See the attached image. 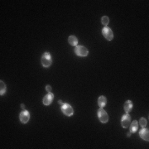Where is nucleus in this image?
<instances>
[{"mask_svg": "<svg viewBox=\"0 0 149 149\" xmlns=\"http://www.w3.org/2000/svg\"><path fill=\"white\" fill-rule=\"evenodd\" d=\"M129 126H130V132H131V133H135V132L138 130V123L137 121L134 120L133 123H131V124H130Z\"/></svg>", "mask_w": 149, "mask_h": 149, "instance_id": "f8f14e48", "label": "nucleus"}, {"mask_svg": "<svg viewBox=\"0 0 149 149\" xmlns=\"http://www.w3.org/2000/svg\"><path fill=\"white\" fill-rule=\"evenodd\" d=\"M98 117H99V119L101 123H107L109 121V116L107 113H106L104 110L100 108L99 110H98Z\"/></svg>", "mask_w": 149, "mask_h": 149, "instance_id": "f03ea898", "label": "nucleus"}, {"mask_svg": "<svg viewBox=\"0 0 149 149\" xmlns=\"http://www.w3.org/2000/svg\"><path fill=\"white\" fill-rule=\"evenodd\" d=\"M61 110L63 113L66 116H71L72 114L74 113V110L72 109V107L68 104H63L62 107H61Z\"/></svg>", "mask_w": 149, "mask_h": 149, "instance_id": "20e7f679", "label": "nucleus"}, {"mask_svg": "<svg viewBox=\"0 0 149 149\" xmlns=\"http://www.w3.org/2000/svg\"><path fill=\"white\" fill-rule=\"evenodd\" d=\"M21 107H22V109H25V105H24V104H21Z\"/></svg>", "mask_w": 149, "mask_h": 149, "instance_id": "6ab92c4d", "label": "nucleus"}, {"mask_svg": "<svg viewBox=\"0 0 149 149\" xmlns=\"http://www.w3.org/2000/svg\"><path fill=\"white\" fill-rule=\"evenodd\" d=\"M0 86H1V91H0V95H3L4 93H5L6 91V86H5V84H4L2 80L0 81Z\"/></svg>", "mask_w": 149, "mask_h": 149, "instance_id": "4468645a", "label": "nucleus"}, {"mask_svg": "<svg viewBox=\"0 0 149 149\" xmlns=\"http://www.w3.org/2000/svg\"><path fill=\"white\" fill-rule=\"evenodd\" d=\"M102 33H103L104 37L108 41H111V40H113V34L112 30L110 29L109 27H104L103 30H102Z\"/></svg>", "mask_w": 149, "mask_h": 149, "instance_id": "39448f33", "label": "nucleus"}, {"mask_svg": "<svg viewBox=\"0 0 149 149\" xmlns=\"http://www.w3.org/2000/svg\"><path fill=\"white\" fill-rule=\"evenodd\" d=\"M131 123V117L129 116V113L124 114L122 117V120H121V124L123 127H129Z\"/></svg>", "mask_w": 149, "mask_h": 149, "instance_id": "423d86ee", "label": "nucleus"}, {"mask_svg": "<svg viewBox=\"0 0 149 149\" xmlns=\"http://www.w3.org/2000/svg\"><path fill=\"white\" fill-rule=\"evenodd\" d=\"M41 64L44 67H49L52 64V57L49 52H45L41 56Z\"/></svg>", "mask_w": 149, "mask_h": 149, "instance_id": "f257e3e1", "label": "nucleus"}, {"mask_svg": "<svg viewBox=\"0 0 149 149\" xmlns=\"http://www.w3.org/2000/svg\"><path fill=\"white\" fill-rule=\"evenodd\" d=\"M149 131L148 129H145V127H143V129L140 131V133H139V135H140V137H141L143 139H144L145 141H149Z\"/></svg>", "mask_w": 149, "mask_h": 149, "instance_id": "1a4fd4ad", "label": "nucleus"}, {"mask_svg": "<svg viewBox=\"0 0 149 149\" xmlns=\"http://www.w3.org/2000/svg\"><path fill=\"white\" fill-rule=\"evenodd\" d=\"M101 22H102V24L104 25V26H106V25H108V23H109V19L108 17L104 16L103 18H101Z\"/></svg>", "mask_w": 149, "mask_h": 149, "instance_id": "dca6fc26", "label": "nucleus"}, {"mask_svg": "<svg viewBox=\"0 0 149 149\" xmlns=\"http://www.w3.org/2000/svg\"><path fill=\"white\" fill-rule=\"evenodd\" d=\"M132 109H133V103H132V101L127 100L124 104V110H125L126 113H129L132 110Z\"/></svg>", "mask_w": 149, "mask_h": 149, "instance_id": "9d476101", "label": "nucleus"}, {"mask_svg": "<svg viewBox=\"0 0 149 149\" xmlns=\"http://www.w3.org/2000/svg\"><path fill=\"white\" fill-rule=\"evenodd\" d=\"M106 103H107V99L104 96H100L98 100V104L100 108H103L104 106H105Z\"/></svg>", "mask_w": 149, "mask_h": 149, "instance_id": "9b49d317", "label": "nucleus"}, {"mask_svg": "<svg viewBox=\"0 0 149 149\" xmlns=\"http://www.w3.org/2000/svg\"><path fill=\"white\" fill-rule=\"evenodd\" d=\"M54 99V95L52 93L49 92L47 95H46L44 98H43V104L45 105H49L52 104V102Z\"/></svg>", "mask_w": 149, "mask_h": 149, "instance_id": "6e6552de", "label": "nucleus"}, {"mask_svg": "<svg viewBox=\"0 0 149 149\" xmlns=\"http://www.w3.org/2000/svg\"><path fill=\"white\" fill-rule=\"evenodd\" d=\"M58 103H59L60 104H63V103H62V101H61V100H59V101H58Z\"/></svg>", "mask_w": 149, "mask_h": 149, "instance_id": "aec40b11", "label": "nucleus"}, {"mask_svg": "<svg viewBox=\"0 0 149 149\" xmlns=\"http://www.w3.org/2000/svg\"><path fill=\"white\" fill-rule=\"evenodd\" d=\"M131 133H131V132H129V133H127V137H130V135H131Z\"/></svg>", "mask_w": 149, "mask_h": 149, "instance_id": "a211bd4d", "label": "nucleus"}, {"mask_svg": "<svg viewBox=\"0 0 149 149\" xmlns=\"http://www.w3.org/2000/svg\"><path fill=\"white\" fill-rule=\"evenodd\" d=\"M75 52L76 55H78L79 56H86L89 52L88 50L83 46H78L75 48Z\"/></svg>", "mask_w": 149, "mask_h": 149, "instance_id": "7ed1b4c3", "label": "nucleus"}, {"mask_svg": "<svg viewBox=\"0 0 149 149\" xmlns=\"http://www.w3.org/2000/svg\"><path fill=\"white\" fill-rule=\"evenodd\" d=\"M46 90H47L48 92H51V91H52V87H51L50 86H46Z\"/></svg>", "mask_w": 149, "mask_h": 149, "instance_id": "f3484780", "label": "nucleus"}, {"mask_svg": "<svg viewBox=\"0 0 149 149\" xmlns=\"http://www.w3.org/2000/svg\"><path fill=\"white\" fill-rule=\"evenodd\" d=\"M147 120H146V118H140V120H139V124L140 126H141L142 127H145L147 126Z\"/></svg>", "mask_w": 149, "mask_h": 149, "instance_id": "2eb2a0df", "label": "nucleus"}, {"mask_svg": "<svg viewBox=\"0 0 149 149\" xmlns=\"http://www.w3.org/2000/svg\"><path fill=\"white\" fill-rule=\"evenodd\" d=\"M30 119V113L27 110L21 112L20 113V121L23 123H27Z\"/></svg>", "mask_w": 149, "mask_h": 149, "instance_id": "0eeeda50", "label": "nucleus"}, {"mask_svg": "<svg viewBox=\"0 0 149 149\" xmlns=\"http://www.w3.org/2000/svg\"><path fill=\"white\" fill-rule=\"evenodd\" d=\"M68 41H69V43L71 46H76L78 43V39L75 36H70L69 38H68Z\"/></svg>", "mask_w": 149, "mask_h": 149, "instance_id": "ddd939ff", "label": "nucleus"}]
</instances>
